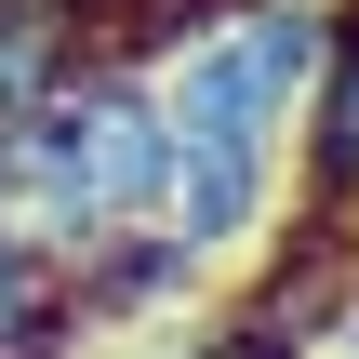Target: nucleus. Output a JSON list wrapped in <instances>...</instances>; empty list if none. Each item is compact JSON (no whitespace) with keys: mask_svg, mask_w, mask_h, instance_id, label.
<instances>
[{"mask_svg":"<svg viewBox=\"0 0 359 359\" xmlns=\"http://www.w3.org/2000/svg\"><path fill=\"white\" fill-rule=\"evenodd\" d=\"M320 53H333V0H200L160 53H133L160 80V133H173L160 240L226 266L280 226V147L306 120Z\"/></svg>","mask_w":359,"mask_h":359,"instance_id":"obj_1","label":"nucleus"},{"mask_svg":"<svg viewBox=\"0 0 359 359\" xmlns=\"http://www.w3.org/2000/svg\"><path fill=\"white\" fill-rule=\"evenodd\" d=\"M160 187H173V133H160V80L133 53L80 67L13 147H0V226L67 280L80 253L160 226Z\"/></svg>","mask_w":359,"mask_h":359,"instance_id":"obj_2","label":"nucleus"},{"mask_svg":"<svg viewBox=\"0 0 359 359\" xmlns=\"http://www.w3.org/2000/svg\"><path fill=\"white\" fill-rule=\"evenodd\" d=\"M107 53H120V0H0V147Z\"/></svg>","mask_w":359,"mask_h":359,"instance_id":"obj_3","label":"nucleus"},{"mask_svg":"<svg viewBox=\"0 0 359 359\" xmlns=\"http://www.w3.org/2000/svg\"><path fill=\"white\" fill-rule=\"evenodd\" d=\"M187 293H200V253L160 240V226H133V240H107V253L67 266V320L80 333H160Z\"/></svg>","mask_w":359,"mask_h":359,"instance_id":"obj_4","label":"nucleus"},{"mask_svg":"<svg viewBox=\"0 0 359 359\" xmlns=\"http://www.w3.org/2000/svg\"><path fill=\"white\" fill-rule=\"evenodd\" d=\"M306 226L333 240L359 213V0H333V53H320V80H306Z\"/></svg>","mask_w":359,"mask_h":359,"instance_id":"obj_5","label":"nucleus"},{"mask_svg":"<svg viewBox=\"0 0 359 359\" xmlns=\"http://www.w3.org/2000/svg\"><path fill=\"white\" fill-rule=\"evenodd\" d=\"M0 359H80V320H67V280L0 226Z\"/></svg>","mask_w":359,"mask_h":359,"instance_id":"obj_6","label":"nucleus"},{"mask_svg":"<svg viewBox=\"0 0 359 359\" xmlns=\"http://www.w3.org/2000/svg\"><path fill=\"white\" fill-rule=\"evenodd\" d=\"M333 346H346V359H359V306H346V333H333Z\"/></svg>","mask_w":359,"mask_h":359,"instance_id":"obj_7","label":"nucleus"}]
</instances>
